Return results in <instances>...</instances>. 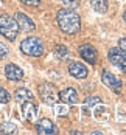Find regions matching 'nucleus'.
<instances>
[{
	"label": "nucleus",
	"mask_w": 126,
	"mask_h": 135,
	"mask_svg": "<svg viewBox=\"0 0 126 135\" xmlns=\"http://www.w3.org/2000/svg\"><path fill=\"white\" fill-rule=\"evenodd\" d=\"M56 22H58V27L67 34H76L81 28V19L75 11H72V8L58 9Z\"/></svg>",
	"instance_id": "1"
},
{
	"label": "nucleus",
	"mask_w": 126,
	"mask_h": 135,
	"mask_svg": "<svg viewBox=\"0 0 126 135\" xmlns=\"http://www.w3.org/2000/svg\"><path fill=\"white\" fill-rule=\"evenodd\" d=\"M19 25L16 22V19H13L8 14H0V34L8 39V41H16V37L19 36Z\"/></svg>",
	"instance_id": "2"
},
{
	"label": "nucleus",
	"mask_w": 126,
	"mask_h": 135,
	"mask_svg": "<svg viewBox=\"0 0 126 135\" xmlns=\"http://www.w3.org/2000/svg\"><path fill=\"white\" fill-rule=\"evenodd\" d=\"M20 50L22 53H25L27 56H33V57H39L44 53V44L39 37L30 36L27 39L20 42Z\"/></svg>",
	"instance_id": "3"
},
{
	"label": "nucleus",
	"mask_w": 126,
	"mask_h": 135,
	"mask_svg": "<svg viewBox=\"0 0 126 135\" xmlns=\"http://www.w3.org/2000/svg\"><path fill=\"white\" fill-rule=\"evenodd\" d=\"M38 92H39V96L41 99L47 104V106H55L58 103V90L53 84L50 82H44L38 87Z\"/></svg>",
	"instance_id": "4"
},
{
	"label": "nucleus",
	"mask_w": 126,
	"mask_h": 135,
	"mask_svg": "<svg viewBox=\"0 0 126 135\" xmlns=\"http://www.w3.org/2000/svg\"><path fill=\"white\" fill-rule=\"evenodd\" d=\"M109 61L115 67H118L123 73H126V51L122 48H111L109 50Z\"/></svg>",
	"instance_id": "5"
},
{
	"label": "nucleus",
	"mask_w": 126,
	"mask_h": 135,
	"mask_svg": "<svg viewBox=\"0 0 126 135\" xmlns=\"http://www.w3.org/2000/svg\"><path fill=\"white\" fill-rule=\"evenodd\" d=\"M101 81L104 82V85H108L112 92H115V93H120L122 92V81L115 75H112L111 71L104 70L101 73Z\"/></svg>",
	"instance_id": "6"
},
{
	"label": "nucleus",
	"mask_w": 126,
	"mask_h": 135,
	"mask_svg": "<svg viewBox=\"0 0 126 135\" xmlns=\"http://www.w3.org/2000/svg\"><path fill=\"white\" fill-rule=\"evenodd\" d=\"M69 73L73 78H76V79H86L87 75H89V70H87V67L84 65L83 62L73 61L69 65Z\"/></svg>",
	"instance_id": "7"
},
{
	"label": "nucleus",
	"mask_w": 126,
	"mask_h": 135,
	"mask_svg": "<svg viewBox=\"0 0 126 135\" xmlns=\"http://www.w3.org/2000/svg\"><path fill=\"white\" fill-rule=\"evenodd\" d=\"M80 54H81V57H83L86 62H89V64H97L98 53L92 45H81V47H80Z\"/></svg>",
	"instance_id": "8"
},
{
	"label": "nucleus",
	"mask_w": 126,
	"mask_h": 135,
	"mask_svg": "<svg viewBox=\"0 0 126 135\" xmlns=\"http://www.w3.org/2000/svg\"><path fill=\"white\" fill-rule=\"evenodd\" d=\"M22 113H24L27 121H34L38 118V106L31 99L30 101H24L22 103Z\"/></svg>",
	"instance_id": "9"
},
{
	"label": "nucleus",
	"mask_w": 126,
	"mask_h": 135,
	"mask_svg": "<svg viewBox=\"0 0 126 135\" xmlns=\"http://www.w3.org/2000/svg\"><path fill=\"white\" fill-rule=\"evenodd\" d=\"M5 76L11 81H19L24 78V70L20 67H17L16 64H6L5 67Z\"/></svg>",
	"instance_id": "10"
},
{
	"label": "nucleus",
	"mask_w": 126,
	"mask_h": 135,
	"mask_svg": "<svg viewBox=\"0 0 126 135\" xmlns=\"http://www.w3.org/2000/svg\"><path fill=\"white\" fill-rule=\"evenodd\" d=\"M58 96H59L66 104H76V103H78V93H76V90L72 89V87H67V89L61 90Z\"/></svg>",
	"instance_id": "11"
},
{
	"label": "nucleus",
	"mask_w": 126,
	"mask_h": 135,
	"mask_svg": "<svg viewBox=\"0 0 126 135\" xmlns=\"http://www.w3.org/2000/svg\"><path fill=\"white\" fill-rule=\"evenodd\" d=\"M16 22H17V25L20 30H24V31H33L34 30V23H33V20L27 17L24 13H16Z\"/></svg>",
	"instance_id": "12"
},
{
	"label": "nucleus",
	"mask_w": 126,
	"mask_h": 135,
	"mask_svg": "<svg viewBox=\"0 0 126 135\" xmlns=\"http://www.w3.org/2000/svg\"><path fill=\"white\" fill-rule=\"evenodd\" d=\"M36 131L39 132V134H58V127H56L53 123L50 121V120H41V121L36 124Z\"/></svg>",
	"instance_id": "13"
},
{
	"label": "nucleus",
	"mask_w": 126,
	"mask_h": 135,
	"mask_svg": "<svg viewBox=\"0 0 126 135\" xmlns=\"http://www.w3.org/2000/svg\"><path fill=\"white\" fill-rule=\"evenodd\" d=\"M90 5L100 14L108 13V9H109V0H90Z\"/></svg>",
	"instance_id": "14"
},
{
	"label": "nucleus",
	"mask_w": 126,
	"mask_h": 135,
	"mask_svg": "<svg viewBox=\"0 0 126 135\" xmlns=\"http://www.w3.org/2000/svg\"><path fill=\"white\" fill-rule=\"evenodd\" d=\"M14 98H16L19 103H24V101H30V99H33V93H31L28 89L20 87V89H17V90L14 92Z\"/></svg>",
	"instance_id": "15"
},
{
	"label": "nucleus",
	"mask_w": 126,
	"mask_h": 135,
	"mask_svg": "<svg viewBox=\"0 0 126 135\" xmlns=\"http://www.w3.org/2000/svg\"><path fill=\"white\" fill-rule=\"evenodd\" d=\"M98 103H100V98H98V96H89V98L84 101V107H83L84 113L89 115V113H90V109L95 107Z\"/></svg>",
	"instance_id": "16"
},
{
	"label": "nucleus",
	"mask_w": 126,
	"mask_h": 135,
	"mask_svg": "<svg viewBox=\"0 0 126 135\" xmlns=\"http://www.w3.org/2000/svg\"><path fill=\"white\" fill-rule=\"evenodd\" d=\"M94 115H95V118L100 120V121H104V120H108L109 118V112H108V109L103 107V106H95L94 107Z\"/></svg>",
	"instance_id": "17"
},
{
	"label": "nucleus",
	"mask_w": 126,
	"mask_h": 135,
	"mask_svg": "<svg viewBox=\"0 0 126 135\" xmlns=\"http://www.w3.org/2000/svg\"><path fill=\"white\" fill-rule=\"evenodd\" d=\"M55 54L58 59H67L69 57V50H67V47H64V45H58L55 48Z\"/></svg>",
	"instance_id": "18"
},
{
	"label": "nucleus",
	"mask_w": 126,
	"mask_h": 135,
	"mask_svg": "<svg viewBox=\"0 0 126 135\" xmlns=\"http://www.w3.org/2000/svg\"><path fill=\"white\" fill-rule=\"evenodd\" d=\"M2 132L3 134H16L17 132V127H16V124H13V123H3L2 124Z\"/></svg>",
	"instance_id": "19"
},
{
	"label": "nucleus",
	"mask_w": 126,
	"mask_h": 135,
	"mask_svg": "<svg viewBox=\"0 0 126 135\" xmlns=\"http://www.w3.org/2000/svg\"><path fill=\"white\" fill-rule=\"evenodd\" d=\"M10 99H11L10 93L3 87H0V104H6V103H10Z\"/></svg>",
	"instance_id": "20"
},
{
	"label": "nucleus",
	"mask_w": 126,
	"mask_h": 135,
	"mask_svg": "<svg viewBox=\"0 0 126 135\" xmlns=\"http://www.w3.org/2000/svg\"><path fill=\"white\" fill-rule=\"evenodd\" d=\"M61 2H62L67 8H72V9H73V8H78L80 3H81L80 0H61Z\"/></svg>",
	"instance_id": "21"
},
{
	"label": "nucleus",
	"mask_w": 126,
	"mask_h": 135,
	"mask_svg": "<svg viewBox=\"0 0 126 135\" xmlns=\"http://www.w3.org/2000/svg\"><path fill=\"white\" fill-rule=\"evenodd\" d=\"M10 53V50H8V47L3 44V42H0V59H5L6 56Z\"/></svg>",
	"instance_id": "22"
},
{
	"label": "nucleus",
	"mask_w": 126,
	"mask_h": 135,
	"mask_svg": "<svg viewBox=\"0 0 126 135\" xmlns=\"http://www.w3.org/2000/svg\"><path fill=\"white\" fill-rule=\"evenodd\" d=\"M20 2H22L24 5H27V6H38L42 0H20Z\"/></svg>",
	"instance_id": "23"
},
{
	"label": "nucleus",
	"mask_w": 126,
	"mask_h": 135,
	"mask_svg": "<svg viewBox=\"0 0 126 135\" xmlns=\"http://www.w3.org/2000/svg\"><path fill=\"white\" fill-rule=\"evenodd\" d=\"M56 115H59V117L67 115V107L66 106H56Z\"/></svg>",
	"instance_id": "24"
},
{
	"label": "nucleus",
	"mask_w": 126,
	"mask_h": 135,
	"mask_svg": "<svg viewBox=\"0 0 126 135\" xmlns=\"http://www.w3.org/2000/svg\"><path fill=\"white\" fill-rule=\"evenodd\" d=\"M123 20L126 22V11H125V14H123Z\"/></svg>",
	"instance_id": "25"
}]
</instances>
